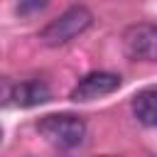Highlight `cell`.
Segmentation results:
<instances>
[{
  "label": "cell",
  "instance_id": "9c48e42d",
  "mask_svg": "<svg viewBox=\"0 0 157 157\" xmlns=\"http://www.w3.org/2000/svg\"><path fill=\"white\" fill-rule=\"evenodd\" d=\"M0 140H2V130H0Z\"/></svg>",
  "mask_w": 157,
  "mask_h": 157
},
{
  "label": "cell",
  "instance_id": "ba28073f",
  "mask_svg": "<svg viewBox=\"0 0 157 157\" xmlns=\"http://www.w3.org/2000/svg\"><path fill=\"white\" fill-rule=\"evenodd\" d=\"M10 93H12V86L5 78H0V103H7L10 101Z\"/></svg>",
  "mask_w": 157,
  "mask_h": 157
},
{
  "label": "cell",
  "instance_id": "6da1fadb",
  "mask_svg": "<svg viewBox=\"0 0 157 157\" xmlns=\"http://www.w3.org/2000/svg\"><path fill=\"white\" fill-rule=\"evenodd\" d=\"M91 25H93L91 10L83 5H71L39 32V42L47 47H61V44H69L71 39H76L78 34H83Z\"/></svg>",
  "mask_w": 157,
  "mask_h": 157
},
{
  "label": "cell",
  "instance_id": "5b68a950",
  "mask_svg": "<svg viewBox=\"0 0 157 157\" xmlns=\"http://www.w3.org/2000/svg\"><path fill=\"white\" fill-rule=\"evenodd\" d=\"M52 91L44 81H25L20 86H12V93H10V101L22 105V108H32V105H39L44 101H49Z\"/></svg>",
  "mask_w": 157,
  "mask_h": 157
},
{
  "label": "cell",
  "instance_id": "277c9868",
  "mask_svg": "<svg viewBox=\"0 0 157 157\" xmlns=\"http://www.w3.org/2000/svg\"><path fill=\"white\" fill-rule=\"evenodd\" d=\"M155 47H157V29L150 22L132 25L123 34V49L132 61H155Z\"/></svg>",
  "mask_w": 157,
  "mask_h": 157
},
{
  "label": "cell",
  "instance_id": "52a82bcc",
  "mask_svg": "<svg viewBox=\"0 0 157 157\" xmlns=\"http://www.w3.org/2000/svg\"><path fill=\"white\" fill-rule=\"evenodd\" d=\"M47 0H17V12L20 15H34L39 10H44Z\"/></svg>",
  "mask_w": 157,
  "mask_h": 157
},
{
  "label": "cell",
  "instance_id": "8992f818",
  "mask_svg": "<svg viewBox=\"0 0 157 157\" xmlns=\"http://www.w3.org/2000/svg\"><path fill=\"white\" fill-rule=\"evenodd\" d=\"M155 96H157V91L152 88V86H147V88H142V91H137L135 96H132V115L137 118V123H142L145 128H155Z\"/></svg>",
  "mask_w": 157,
  "mask_h": 157
},
{
  "label": "cell",
  "instance_id": "7a4b0ae2",
  "mask_svg": "<svg viewBox=\"0 0 157 157\" xmlns=\"http://www.w3.org/2000/svg\"><path fill=\"white\" fill-rule=\"evenodd\" d=\"M37 130L39 135L59 147V150H71V147H78L86 137V123L78 118V115H71V113H52V115H44L39 123H37Z\"/></svg>",
  "mask_w": 157,
  "mask_h": 157
},
{
  "label": "cell",
  "instance_id": "3957f363",
  "mask_svg": "<svg viewBox=\"0 0 157 157\" xmlns=\"http://www.w3.org/2000/svg\"><path fill=\"white\" fill-rule=\"evenodd\" d=\"M120 83H123V78L118 74H113V71H91L71 88L69 98L76 101V103H88V101L115 93L120 88Z\"/></svg>",
  "mask_w": 157,
  "mask_h": 157
}]
</instances>
